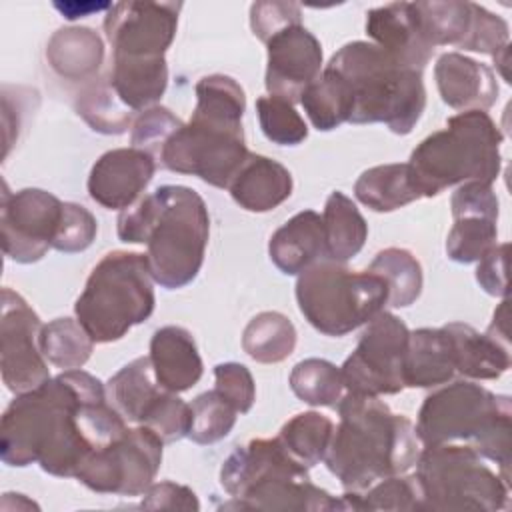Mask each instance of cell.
<instances>
[{
	"label": "cell",
	"mask_w": 512,
	"mask_h": 512,
	"mask_svg": "<svg viewBox=\"0 0 512 512\" xmlns=\"http://www.w3.org/2000/svg\"><path fill=\"white\" fill-rule=\"evenodd\" d=\"M128 430L108 402L106 386L76 368L16 394L0 424V458L8 466L40 468L58 478H76L84 460Z\"/></svg>",
	"instance_id": "cell-1"
},
{
	"label": "cell",
	"mask_w": 512,
	"mask_h": 512,
	"mask_svg": "<svg viewBox=\"0 0 512 512\" xmlns=\"http://www.w3.org/2000/svg\"><path fill=\"white\" fill-rule=\"evenodd\" d=\"M116 232L126 244H146L154 282L176 290L190 284L204 264L210 216L196 190L166 184L122 210Z\"/></svg>",
	"instance_id": "cell-2"
},
{
	"label": "cell",
	"mask_w": 512,
	"mask_h": 512,
	"mask_svg": "<svg viewBox=\"0 0 512 512\" xmlns=\"http://www.w3.org/2000/svg\"><path fill=\"white\" fill-rule=\"evenodd\" d=\"M336 406L340 422L334 426L324 464L344 490L362 492L416 464L420 442L414 424L394 414L380 396L346 392Z\"/></svg>",
	"instance_id": "cell-3"
},
{
	"label": "cell",
	"mask_w": 512,
	"mask_h": 512,
	"mask_svg": "<svg viewBox=\"0 0 512 512\" xmlns=\"http://www.w3.org/2000/svg\"><path fill=\"white\" fill-rule=\"evenodd\" d=\"M244 110L246 96L234 78L224 74L200 78L192 118L164 144L160 166L228 188L250 154L242 128Z\"/></svg>",
	"instance_id": "cell-4"
},
{
	"label": "cell",
	"mask_w": 512,
	"mask_h": 512,
	"mask_svg": "<svg viewBox=\"0 0 512 512\" xmlns=\"http://www.w3.org/2000/svg\"><path fill=\"white\" fill-rule=\"evenodd\" d=\"M416 438L422 446L466 442L498 466L510 482L512 404L480 384L458 380L428 394L418 410Z\"/></svg>",
	"instance_id": "cell-5"
},
{
	"label": "cell",
	"mask_w": 512,
	"mask_h": 512,
	"mask_svg": "<svg viewBox=\"0 0 512 512\" xmlns=\"http://www.w3.org/2000/svg\"><path fill=\"white\" fill-rule=\"evenodd\" d=\"M350 86L352 124L384 122L394 134H410L426 108L422 72L400 66L372 42H348L326 64Z\"/></svg>",
	"instance_id": "cell-6"
},
{
	"label": "cell",
	"mask_w": 512,
	"mask_h": 512,
	"mask_svg": "<svg viewBox=\"0 0 512 512\" xmlns=\"http://www.w3.org/2000/svg\"><path fill=\"white\" fill-rule=\"evenodd\" d=\"M504 136L484 110L450 116L446 128L426 136L410 154L408 168L422 198L464 182L492 184L502 166Z\"/></svg>",
	"instance_id": "cell-7"
},
{
	"label": "cell",
	"mask_w": 512,
	"mask_h": 512,
	"mask_svg": "<svg viewBox=\"0 0 512 512\" xmlns=\"http://www.w3.org/2000/svg\"><path fill=\"white\" fill-rule=\"evenodd\" d=\"M154 304V278L146 254L114 250L90 272L74 314L96 344H106L148 320Z\"/></svg>",
	"instance_id": "cell-8"
},
{
	"label": "cell",
	"mask_w": 512,
	"mask_h": 512,
	"mask_svg": "<svg viewBox=\"0 0 512 512\" xmlns=\"http://www.w3.org/2000/svg\"><path fill=\"white\" fill-rule=\"evenodd\" d=\"M296 302L314 330L340 338L384 310L388 284L376 272L322 258L298 274Z\"/></svg>",
	"instance_id": "cell-9"
},
{
	"label": "cell",
	"mask_w": 512,
	"mask_h": 512,
	"mask_svg": "<svg viewBox=\"0 0 512 512\" xmlns=\"http://www.w3.org/2000/svg\"><path fill=\"white\" fill-rule=\"evenodd\" d=\"M422 510L498 512L510 502V482L468 444L424 446L416 460Z\"/></svg>",
	"instance_id": "cell-10"
},
{
	"label": "cell",
	"mask_w": 512,
	"mask_h": 512,
	"mask_svg": "<svg viewBox=\"0 0 512 512\" xmlns=\"http://www.w3.org/2000/svg\"><path fill=\"white\" fill-rule=\"evenodd\" d=\"M408 326L390 312H378L366 322L354 352L340 366L346 392L364 396L398 394L404 384Z\"/></svg>",
	"instance_id": "cell-11"
},
{
	"label": "cell",
	"mask_w": 512,
	"mask_h": 512,
	"mask_svg": "<svg viewBox=\"0 0 512 512\" xmlns=\"http://www.w3.org/2000/svg\"><path fill=\"white\" fill-rule=\"evenodd\" d=\"M162 448V438L138 424L106 448L92 452L76 472V480L100 494L142 496L160 470Z\"/></svg>",
	"instance_id": "cell-12"
},
{
	"label": "cell",
	"mask_w": 512,
	"mask_h": 512,
	"mask_svg": "<svg viewBox=\"0 0 512 512\" xmlns=\"http://www.w3.org/2000/svg\"><path fill=\"white\" fill-rule=\"evenodd\" d=\"M62 206L54 194L40 188H22L10 192L2 184L0 202V230L4 254L20 264L38 262L48 248L60 226Z\"/></svg>",
	"instance_id": "cell-13"
},
{
	"label": "cell",
	"mask_w": 512,
	"mask_h": 512,
	"mask_svg": "<svg viewBox=\"0 0 512 512\" xmlns=\"http://www.w3.org/2000/svg\"><path fill=\"white\" fill-rule=\"evenodd\" d=\"M42 322L28 302L12 288L2 290L0 318V368L2 382L22 394L50 380L46 358L40 350Z\"/></svg>",
	"instance_id": "cell-14"
},
{
	"label": "cell",
	"mask_w": 512,
	"mask_h": 512,
	"mask_svg": "<svg viewBox=\"0 0 512 512\" xmlns=\"http://www.w3.org/2000/svg\"><path fill=\"white\" fill-rule=\"evenodd\" d=\"M182 2H114L104 18L112 58H164Z\"/></svg>",
	"instance_id": "cell-15"
},
{
	"label": "cell",
	"mask_w": 512,
	"mask_h": 512,
	"mask_svg": "<svg viewBox=\"0 0 512 512\" xmlns=\"http://www.w3.org/2000/svg\"><path fill=\"white\" fill-rule=\"evenodd\" d=\"M268 62L264 86L268 96L290 104L300 102L304 90L322 72L320 40L302 24L288 26L266 42Z\"/></svg>",
	"instance_id": "cell-16"
},
{
	"label": "cell",
	"mask_w": 512,
	"mask_h": 512,
	"mask_svg": "<svg viewBox=\"0 0 512 512\" xmlns=\"http://www.w3.org/2000/svg\"><path fill=\"white\" fill-rule=\"evenodd\" d=\"M156 164L152 154L134 146L108 150L90 170L88 194L108 210H126L150 184Z\"/></svg>",
	"instance_id": "cell-17"
},
{
	"label": "cell",
	"mask_w": 512,
	"mask_h": 512,
	"mask_svg": "<svg viewBox=\"0 0 512 512\" xmlns=\"http://www.w3.org/2000/svg\"><path fill=\"white\" fill-rule=\"evenodd\" d=\"M366 34L404 68L422 72L434 54L422 32L416 2H392L368 10Z\"/></svg>",
	"instance_id": "cell-18"
},
{
	"label": "cell",
	"mask_w": 512,
	"mask_h": 512,
	"mask_svg": "<svg viewBox=\"0 0 512 512\" xmlns=\"http://www.w3.org/2000/svg\"><path fill=\"white\" fill-rule=\"evenodd\" d=\"M278 476H308V468L284 448L278 436L254 438L236 446L220 468V484L232 498H240L256 484Z\"/></svg>",
	"instance_id": "cell-19"
},
{
	"label": "cell",
	"mask_w": 512,
	"mask_h": 512,
	"mask_svg": "<svg viewBox=\"0 0 512 512\" xmlns=\"http://www.w3.org/2000/svg\"><path fill=\"white\" fill-rule=\"evenodd\" d=\"M434 78L444 104L454 110H488L498 100L494 72L460 52H444L434 64Z\"/></svg>",
	"instance_id": "cell-20"
},
{
	"label": "cell",
	"mask_w": 512,
	"mask_h": 512,
	"mask_svg": "<svg viewBox=\"0 0 512 512\" xmlns=\"http://www.w3.org/2000/svg\"><path fill=\"white\" fill-rule=\"evenodd\" d=\"M150 362L160 388L180 394L202 378L204 366L194 336L182 326H162L150 340Z\"/></svg>",
	"instance_id": "cell-21"
},
{
	"label": "cell",
	"mask_w": 512,
	"mask_h": 512,
	"mask_svg": "<svg viewBox=\"0 0 512 512\" xmlns=\"http://www.w3.org/2000/svg\"><path fill=\"white\" fill-rule=\"evenodd\" d=\"M290 170L262 154H248L228 190L232 200L248 212H270L292 194Z\"/></svg>",
	"instance_id": "cell-22"
},
{
	"label": "cell",
	"mask_w": 512,
	"mask_h": 512,
	"mask_svg": "<svg viewBox=\"0 0 512 512\" xmlns=\"http://www.w3.org/2000/svg\"><path fill=\"white\" fill-rule=\"evenodd\" d=\"M224 508L240 510H344L342 500L318 488L308 478L278 476L256 484L240 498L224 504Z\"/></svg>",
	"instance_id": "cell-23"
},
{
	"label": "cell",
	"mask_w": 512,
	"mask_h": 512,
	"mask_svg": "<svg viewBox=\"0 0 512 512\" xmlns=\"http://www.w3.org/2000/svg\"><path fill=\"white\" fill-rule=\"evenodd\" d=\"M268 254L274 266L288 276L300 274L326 258L322 216L314 210H302L292 216L272 234Z\"/></svg>",
	"instance_id": "cell-24"
},
{
	"label": "cell",
	"mask_w": 512,
	"mask_h": 512,
	"mask_svg": "<svg viewBox=\"0 0 512 512\" xmlns=\"http://www.w3.org/2000/svg\"><path fill=\"white\" fill-rule=\"evenodd\" d=\"M454 376V350L444 326L410 332L404 358L406 388H434L448 384Z\"/></svg>",
	"instance_id": "cell-25"
},
{
	"label": "cell",
	"mask_w": 512,
	"mask_h": 512,
	"mask_svg": "<svg viewBox=\"0 0 512 512\" xmlns=\"http://www.w3.org/2000/svg\"><path fill=\"white\" fill-rule=\"evenodd\" d=\"M452 340L456 374L472 380H496L510 368V346L480 334L464 322H450L444 326Z\"/></svg>",
	"instance_id": "cell-26"
},
{
	"label": "cell",
	"mask_w": 512,
	"mask_h": 512,
	"mask_svg": "<svg viewBox=\"0 0 512 512\" xmlns=\"http://www.w3.org/2000/svg\"><path fill=\"white\" fill-rule=\"evenodd\" d=\"M46 60L66 80H92L104 60V42L86 26L60 28L48 40Z\"/></svg>",
	"instance_id": "cell-27"
},
{
	"label": "cell",
	"mask_w": 512,
	"mask_h": 512,
	"mask_svg": "<svg viewBox=\"0 0 512 512\" xmlns=\"http://www.w3.org/2000/svg\"><path fill=\"white\" fill-rule=\"evenodd\" d=\"M108 80L134 112L156 106L168 86L166 58H112Z\"/></svg>",
	"instance_id": "cell-28"
},
{
	"label": "cell",
	"mask_w": 512,
	"mask_h": 512,
	"mask_svg": "<svg viewBox=\"0 0 512 512\" xmlns=\"http://www.w3.org/2000/svg\"><path fill=\"white\" fill-rule=\"evenodd\" d=\"M164 392L154 378L150 356H140L120 368L106 384L108 402L124 420L142 424L144 414Z\"/></svg>",
	"instance_id": "cell-29"
},
{
	"label": "cell",
	"mask_w": 512,
	"mask_h": 512,
	"mask_svg": "<svg viewBox=\"0 0 512 512\" xmlns=\"http://www.w3.org/2000/svg\"><path fill=\"white\" fill-rule=\"evenodd\" d=\"M326 258L334 262H348L354 258L368 238V224L356 204L340 190H334L322 212Z\"/></svg>",
	"instance_id": "cell-30"
},
{
	"label": "cell",
	"mask_w": 512,
	"mask_h": 512,
	"mask_svg": "<svg viewBox=\"0 0 512 512\" xmlns=\"http://www.w3.org/2000/svg\"><path fill=\"white\" fill-rule=\"evenodd\" d=\"M354 196L374 212H392L422 198L408 162L380 164L364 170L354 184Z\"/></svg>",
	"instance_id": "cell-31"
},
{
	"label": "cell",
	"mask_w": 512,
	"mask_h": 512,
	"mask_svg": "<svg viewBox=\"0 0 512 512\" xmlns=\"http://www.w3.org/2000/svg\"><path fill=\"white\" fill-rule=\"evenodd\" d=\"M300 104L316 130L328 132L350 120L354 98L348 82L324 66L320 76L304 90Z\"/></svg>",
	"instance_id": "cell-32"
},
{
	"label": "cell",
	"mask_w": 512,
	"mask_h": 512,
	"mask_svg": "<svg viewBox=\"0 0 512 512\" xmlns=\"http://www.w3.org/2000/svg\"><path fill=\"white\" fill-rule=\"evenodd\" d=\"M242 348L256 362H284L296 348V328L290 318L280 312H260L246 324L242 332Z\"/></svg>",
	"instance_id": "cell-33"
},
{
	"label": "cell",
	"mask_w": 512,
	"mask_h": 512,
	"mask_svg": "<svg viewBox=\"0 0 512 512\" xmlns=\"http://www.w3.org/2000/svg\"><path fill=\"white\" fill-rule=\"evenodd\" d=\"M74 106L78 116L100 134H124L134 122V110L120 100L108 78L84 86Z\"/></svg>",
	"instance_id": "cell-34"
},
{
	"label": "cell",
	"mask_w": 512,
	"mask_h": 512,
	"mask_svg": "<svg viewBox=\"0 0 512 512\" xmlns=\"http://www.w3.org/2000/svg\"><path fill=\"white\" fill-rule=\"evenodd\" d=\"M380 274L388 284V306L406 308L414 304L422 292V266L416 256L404 248H386L366 268Z\"/></svg>",
	"instance_id": "cell-35"
},
{
	"label": "cell",
	"mask_w": 512,
	"mask_h": 512,
	"mask_svg": "<svg viewBox=\"0 0 512 512\" xmlns=\"http://www.w3.org/2000/svg\"><path fill=\"white\" fill-rule=\"evenodd\" d=\"M40 350L44 358L62 370L82 368L94 350V340L78 320L56 318L40 330Z\"/></svg>",
	"instance_id": "cell-36"
},
{
	"label": "cell",
	"mask_w": 512,
	"mask_h": 512,
	"mask_svg": "<svg viewBox=\"0 0 512 512\" xmlns=\"http://www.w3.org/2000/svg\"><path fill=\"white\" fill-rule=\"evenodd\" d=\"M334 422L320 412H300L280 428V442L306 468L324 460Z\"/></svg>",
	"instance_id": "cell-37"
},
{
	"label": "cell",
	"mask_w": 512,
	"mask_h": 512,
	"mask_svg": "<svg viewBox=\"0 0 512 512\" xmlns=\"http://www.w3.org/2000/svg\"><path fill=\"white\" fill-rule=\"evenodd\" d=\"M344 510H422V496L416 476H386L362 492L346 490L342 496Z\"/></svg>",
	"instance_id": "cell-38"
},
{
	"label": "cell",
	"mask_w": 512,
	"mask_h": 512,
	"mask_svg": "<svg viewBox=\"0 0 512 512\" xmlns=\"http://www.w3.org/2000/svg\"><path fill=\"white\" fill-rule=\"evenodd\" d=\"M474 2H416L422 32L432 48L462 46L470 32Z\"/></svg>",
	"instance_id": "cell-39"
},
{
	"label": "cell",
	"mask_w": 512,
	"mask_h": 512,
	"mask_svg": "<svg viewBox=\"0 0 512 512\" xmlns=\"http://www.w3.org/2000/svg\"><path fill=\"white\" fill-rule=\"evenodd\" d=\"M288 382L292 392L310 406H336L346 390L340 368L324 358L298 362Z\"/></svg>",
	"instance_id": "cell-40"
},
{
	"label": "cell",
	"mask_w": 512,
	"mask_h": 512,
	"mask_svg": "<svg viewBox=\"0 0 512 512\" xmlns=\"http://www.w3.org/2000/svg\"><path fill=\"white\" fill-rule=\"evenodd\" d=\"M496 218L466 214L454 218V226L446 238V254L460 264L478 262L488 250L496 246L498 226Z\"/></svg>",
	"instance_id": "cell-41"
},
{
	"label": "cell",
	"mask_w": 512,
	"mask_h": 512,
	"mask_svg": "<svg viewBox=\"0 0 512 512\" xmlns=\"http://www.w3.org/2000/svg\"><path fill=\"white\" fill-rule=\"evenodd\" d=\"M236 414V408L224 396L208 390L190 404L188 438L196 444H214L232 432Z\"/></svg>",
	"instance_id": "cell-42"
},
{
	"label": "cell",
	"mask_w": 512,
	"mask_h": 512,
	"mask_svg": "<svg viewBox=\"0 0 512 512\" xmlns=\"http://www.w3.org/2000/svg\"><path fill=\"white\" fill-rule=\"evenodd\" d=\"M256 112L260 128L270 142L278 146H296L306 140L308 126L294 104L276 96H262L256 100Z\"/></svg>",
	"instance_id": "cell-43"
},
{
	"label": "cell",
	"mask_w": 512,
	"mask_h": 512,
	"mask_svg": "<svg viewBox=\"0 0 512 512\" xmlns=\"http://www.w3.org/2000/svg\"><path fill=\"white\" fill-rule=\"evenodd\" d=\"M182 120L176 118L168 108L164 106H152L142 110L130 128V144L134 148H140L148 154H152L158 162V156L164 148V144L170 140V136L182 128Z\"/></svg>",
	"instance_id": "cell-44"
},
{
	"label": "cell",
	"mask_w": 512,
	"mask_h": 512,
	"mask_svg": "<svg viewBox=\"0 0 512 512\" xmlns=\"http://www.w3.org/2000/svg\"><path fill=\"white\" fill-rule=\"evenodd\" d=\"M142 426L154 430L164 444L182 440L188 436L190 428V404H186L174 392L164 390L144 414Z\"/></svg>",
	"instance_id": "cell-45"
},
{
	"label": "cell",
	"mask_w": 512,
	"mask_h": 512,
	"mask_svg": "<svg viewBox=\"0 0 512 512\" xmlns=\"http://www.w3.org/2000/svg\"><path fill=\"white\" fill-rule=\"evenodd\" d=\"M96 232L98 222L88 208L74 202H64L60 226L54 236L52 248L66 254L82 252L94 242Z\"/></svg>",
	"instance_id": "cell-46"
},
{
	"label": "cell",
	"mask_w": 512,
	"mask_h": 512,
	"mask_svg": "<svg viewBox=\"0 0 512 512\" xmlns=\"http://www.w3.org/2000/svg\"><path fill=\"white\" fill-rule=\"evenodd\" d=\"M508 44H510V32H508L506 20L474 2L470 32L460 48L494 56Z\"/></svg>",
	"instance_id": "cell-47"
},
{
	"label": "cell",
	"mask_w": 512,
	"mask_h": 512,
	"mask_svg": "<svg viewBox=\"0 0 512 512\" xmlns=\"http://www.w3.org/2000/svg\"><path fill=\"white\" fill-rule=\"evenodd\" d=\"M214 390L224 396L238 414L250 412L256 400V386L250 370L240 362H224L214 368Z\"/></svg>",
	"instance_id": "cell-48"
},
{
	"label": "cell",
	"mask_w": 512,
	"mask_h": 512,
	"mask_svg": "<svg viewBox=\"0 0 512 512\" xmlns=\"http://www.w3.org/2000/svg\"><path fill=\"white\" fill-rule=\"evenodd\" d=\"M300 6L294 2H254L250 6V28L264 44L288 26L302 24Z\"/></svg>",
	"instance_id": "cell-49"
},
{
	"label": "cell",
	"mask_w": 512,
	"mask_h": 512,
	"mask_svg": "<svg viewBox=\"0 0 512 512\" xmlns=\"http://www.w3.org/2000/svg\"><path fill=\"white\" fill-rule=\"evenodd\" d=\"M498 196L492 190V184L486 182H464L456 188L450 200L452 216H466L478 214L498 220Z\"/></svg>",
	"instance_id": "cell-50"
},
{
	"label": "cell",
	"mask_w": 512,
	"mask_h": 512,
	"mask_svg": "<svg viewBox=\"0 0 512 512\" xmlns=\"http://www.w3.org/2000/svg\"><path fill=\"white\" fill-rule=\"evenodd\" d=\"M142 508L148 510H200L198 496L192 488L170 480L152 482L142 494Z\"/></svg>",
	"instance_id": "cell-51"
},
{
	"label": "cell",
	"mask_w": 512,
	"mask_h": 512,
	"mask_svg": "<svg viewBox=\"0 0 512 512\" xmlns=\"http://www.w3.org/2000/svg\"><path fill=\"white\" fill-rule=\"evenodd\" d=\"M508 250V244H496L478 260L476 280L490 296L504 298L508 292Z\"/></svg>",
	"instance_id": "cell-52"
},
{
	"label": "cell",
	"mask_w": 512,
	"mask_h": 512,
	"mask_svg": "<svg viewBox=\"0 0 512 512\" xmlns=\"http://www.w3.org/2000/svg\"><path fill=\"white\" fill-rule=\"evenodd\" d=\"M110 2H54V8L62 12V16L66 20H76V18H84L92 12L98 10H110Z\"/></svg>",
	"instance_id": "cell-53"
},
{
	"label": "cell",
	"mask_w": 512,
	"mask_h": 512,
	"mask_svg": "<svg viewBox=\"0 0 512 512\" xmlns=\"http://www.w3.org/2000/svg\"><path fill=\"white\" fill-rule=\"evenodd\" d=\"M494 64H496V70L500 72V76L510 82V74H508V62H510V44L504 46L500 52H496L494 56Z\"/></svg>",
	"instance_id": "cell-54"
}]
</instances>
